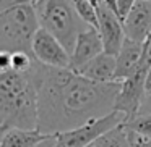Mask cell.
Wrapping results in <instances>:
<instances>
[{
  "label": "cell",
  "mask_w": 151,
  "mask_h": 147,
  "mask_svg": "<svg viewBox=\"0 0 151 147\" xmlns=\"http://www.w3.org/2000/svg\"><path fill=\"white\" fill-rule=\"evenodd\" d=\"M29 75L37 91V131L46 136L76 129L115 111L122 82H94L70 68L39 62Z\"/></svg>",
  "instance_id": "cell-1"
},
{
  "label": "cell",
  "mask_w": 151,
  "mask_h": 147,
  "mask_svg": "<svg viewBox=\"0 0 151 147\" xmlns=\"http://www.w3.org/2000/svg\"><path fill=\"white\" fill-rule=\"evenodd\" d=\"M37 129V91L29 73H0V131Z\"/></svg>",
  "instance_id": "cell-2"
},
{
  "label": "cell",
  "mask_w": 151,
  "mask_h": 147,
  "mask_svg": "<svg viewBox=\"0 0 151 147\" xmlns=\"http://www.w3.org/2000/svg\"><path fill=\"white\" fill-rule=\"evenodd\" d=\"M36 11L41 28L49 31L60 40L67 52L72 55L80 34L88 29V24L76 13L72 0H37Z\"/></svg>",
  "instance_id": "cell-3"
},
{
  "label": "cell",
  "mask_w": 151,
  "mask_h": 147,
  "mask_svg": "<svg viewBox=\"0 0 151 147\" xmlns=\"http://www.w3.org/2000/svg\"><path fill=\"white\" fill-rule=\"evenodd\" d=\"M39 29L41 24L34 5L0 11V52H23L33 57V39Z\"/></svg>",
  "instance_id": "cell-4"
},
{
  "label": "cell",
  "mask_w": 151,
  "mask_h": 147,
  "mask_svg": "<svg viewBox=\"0 0 151 147\" xmlns=\"http://www.w3.org/2000/svg\"><path fill=\"white\" fill-rule=\"evenodd\" d=\"M151 68V63L148 60V45L145 42V55L141 60L138 70L127 78L125 81H122L120 92H119L117 102H115V111H120L125 115V118L133 120L138 113L141 111L143 102L146 99V91H145V79L146 75Z\"/></svg>",
  "instance_id": "cell-5"
},
{
  "label": "cell",
  "mask_w": 151,
  "mask_h": 147,
  "mask_svg": "<svg viewBox=\"0 0 151 147\" xmlns=\"http://www.w3.org/2000/svg\"><path fill=\"white\" fill-rule=\"evenodd\" d=\"M127 121L124 113L112 111L111 115L101 118L98 121H93L89 124H85L81 128L67 131V133L57 134L55 147H91L101 136L112 131L114 128L120 126Z\"/></svg>",
  "instance_id": "cell-6"
},
{
  "label": "cell",
  "mask_w": 151,
  "mask_h": 147,
  "mask_svg": "<svg viewBox=\"0 0 151 147\" xmlns=\"http://www.w3.org/2000/svg\"><path fill=\"white\" fill-rule=\"evenodd\" d=\"M98 18H99L98 33L102 39V44H104V52L117 57L125 39H127L124 29V21L104 0H101L98 5Z\"/></svg>",
  "instance_id": "cell-7"
},
{
  "label": "cell",
  "mask_w": 151,
  "mask_h": 147,
  "mask_svg": "<svg viewBox=\"0 0 151 147\" xmlns=\"http://www.w3.org/2000/svg\"><path fill=\"white\" fill-rule=\"evenodd\" d=\"M33 57L50 68H70V53L49 31L41 28L33 39Z\"/></svg>",
  "instance_id": "cell-8"
},
{
  "label": "cell",
  "mask_w": 151,
  "mask_h": 147,
  "mask_svg": "<svg viewBox=\"0 0 151 147\" xmlns=\"http://www.w3.org/2000/svg\"><path fill=\"white\" fill-rule=\"evenodd\" d=\"M101 53H104V44H102L101 36H99L98 29L88 28L80 34L75 49L70 55V70L78 73Z\"/></svg>",
  "instance_id": "cell-9"
},
{
  "label": "cell",
  "mask_w": 151,
  "mask_h": 147,
  "mask_svg": "<svg viewBox=\"0 0 151 147\" xmlns=\"http://www.w3.org/2000/svg\"><path fill=\"white\" fill-rule=\"evenodd\" d=\"M125 36L145 44L151 36V2L137 0V4L124 20Z\"/></svg>",
  "instance_id": "cell-10"
},
{
  "label": "cell",
  "mask_w": 151,
  "mask_h": 147,
  "mask_svg": "<svg viewBox=\"0 0 151 147\" xmlns=\"http://www.w3.org/2000/svg\"><path fill=\"white\" fill-rule=\"evenodd\" d=\"M145 55V44L137 42L132 39H125L120 52L117 55V71H115V81L122 82L130 78L138 70Z\"/></svg>",
  "instance_id": "cell-11"
},
{
  "label": "cell",
  "mask_w": 151,
  "mask_h": 147,
  "mask_svg": "<svg viewBox=\"0 0 151 147\" xmlns=\"http://www.w3.org/2000/svg\"><path fill=\"white\" fill-rule=\"evenodd\" d=\"M115 71H117V57L104 52L93 62H89L85 68L80 70L78 75L94 82H117Z\"/></svg>",
  "instance_id": "cell-12"
},
{
  "label": "cell",
  "mask_w": 151,
  "mask_h": 147,
  "mask_svg": "<svg viewBox=\"0 0 151 147\" xmlns=\"http://www.w3.org/2000/svg\"><path fill=\"white\" fill-rule=\"evenodd\" d=\"M46 134H42L37 129H8L2 133L0 147H36L46 139Z\"/></svg>",
  "instance_id": "cell-13"
},
{
  "label": "cell",
  "mask_w": 151,
  "mask_h": 147,
  "mask_svg": "<svg viewBox=\"0 0 151 147\" xmlns=\"http://www.w3.org/2000/svg\"><path fill=\"white\" fill-rule=\"evenodd\" d=\"M91 147H133L130 142V136H128V129L125 124L114 128L112 131L106 133L101 136Z\"/></svg>",
  "instance_id": "cell-14"
},
{
  "label": "cell",
  "mask_w": 151,
  "mask_h": 147,
  "mask_svg": "<svg viewBox=\"0 0 151 147\" xmlns=\"http://www.w3.org/2000/svg\"><path fill=\"white\" fill-rule=\"evenodd\" d=\"M75 5L76 13L80 15L83 21L93 29H98L99 26V18H98V7L91 4L89 0H72Z\"/></svg>",
  "instance_id": "cell-15"
},
{
  "label": "cell",
  "mask_w": 151,
  "mask_h": 147,
  "mask_svg": "<svg viewBox=\"0 0 151 147\" xmlns=\"http://www.w3.org/2000/svg\"><path fill=\"white\" fill-rule=\"evenodd\" d=\"M124 124L146 139H151V113H140L133 120L125 121Z\"/></svg>",
  "instance_id": "cell-16"
},
{
  "label": "cell",
  "mask_w": 151,
  "mask_h": 147,
  "mask_svg": "<svg viewBox=\"0 0 151 147\" xmlns=\"http://www.w3.org/2000/svg\"><path fill=\"white\" fill-rule=\"evenodd\" d=\"M34 62H36V60H34L29 53H23V52L12 53V71L26 75V73L31 71Z\"/></svg>",
  "instance_id": "cell-17"
},
{
  "label": "cell",
  "mask_w": 151,
  "mask_h": 147,
  "mask_svg": "<svg viewBox=\"0 0 151 147\" xmlns=\"http://www.w3.org/2000/svg\"><path fill=\"white\" fill-rule=\"evenodd\" d=\"M37 0H0V11L10 10L15 7H21V5H34Z\"/></svg>",
  "instance_id": "cell-18"
},
{
  "label": "cell",
  "mask_w": 151,
  "mask_h": 147,
  "mask_svg": "<svg viewBox=\"0 0 151 147\" xmlns=\"http://www.w3.org/2000/svg\"><path fill=\"white\" fill-rule=\"evenodd\" d=\"M137 4V0H117V8H119V16L124 21L127 18V15L130 13V10L133 8V5Z\"/></svg>",
  "instance_id": "cell-19"
},
{
  "label": "cell",
  "mask_w": 151,
  "mask_h": 147,
  "mask_svg": "<svg viewBox=\"0 0 151 147\" xmlns=\"http://www.w3.org/2000/svg\"><path fill=\"white\" fill-rule=\"evenodd\" d=\"M12 70V53L0 52V73L10 71Z\"/></svg>",
  "instance_id": "cell-20"
},
{
  "label": "cell",
  "mask_w": 151,
  "mask_h": 147,
  "mask_svg": "<svg viewBox=\"0 0 151 147\" xmlns=\"http://www.w3.org/2000/svg\"><path fill=\"white\" fill-rule=\"evenodd\" d=\"M55 144H57V134H54V136H47L46 139L41 144H37L36 147H55Z\"/></svg>",
  "instance_id": "cell-21"
},
{
  "label": "cell",
  "mask_w": 151,
  "mask_h": 147,
  "mask_svg": "<svg viewBox=\"0 0 151 147\" xmlns=\"http://www.w3.org/2000/svg\"><path fill=\"white\" fill-rule=\"evenodd\" d=\"M140 113H151V94L146 95V99H145V102H143V107H141ZM140 113H138V115H140Z\"/></svg>",
  "instance_id": "cell-22"
},
{
  "label": "cell",
  "mask_w": 151,
  "mask_h": 147,
  "mask_svg": "<svg viewBox=\"0 0 151 147\" xmlns=\"http://www.w3.org/2000/svg\"><path fill=\"white\" fill-rule=\"evenodd\" d=\"M145 91H146V95L151 94V68L146 75V79H145Z\"/></svg>",
  "instance_id": "cell-23"
},
{
  "label": "cell",
  "mask_w": 151,
  "mask_h": 147,
  "mask_svg": "<svg viewBox=\"0 0 151 147\" xmlns=\"http://www.w3.org/2000/svg\"><path fill=\"white\" fill-rule=\"evenodd\" d=\"M104 2H106V4H107L109 7L112 8V10L115 11V13L119 15V8H117V0H104Z\"/></svg>",
  "instance_id": "cell-24"
},
{
  "label": "cell",
  "mask_w": 151,
  "mask_h": 147,
  "mask_svg": "<svg viewBox=\"0 0 151 147\" xmlns=\"http://www.w3.org/2000/svg\"><path fill=\"white\" fill-rule=\"evenodd\" d=\"M141 147H151V139H146V141L143 142V146H141Z\"/></svg>",
  "instance_id": "cell-25"
},
{
  "label": "cell",
  "mask_w": 151,
  "mask_h": 147,
  "mask_svg": "<svg viewBox=\"0 0 151 147\" xmlns=\"http://www.w3.org/2000/svg\"><path fill=\"white\" fill-rule=\"evenodd\" d=\"M89 2H91V4H94L96 7H98V5H99V2H101V0H89Z\"/></svg>",
  "instance_id": "cell-26"
},
{
  "label": "cell",
  "mask_w": 151,
  "mask_h": 147,
  "mask_svg": "<svg viewBox=\"0 0 151 147\" xmlns=\"http://www.w3.org/2000/svg\"><path fill=\"white\" fill-rule=\"evenodd\" d=\"M145 2H151V0H145Z\"/></svg>",
  "instance_id": "cell-27"
}]
</instances>
